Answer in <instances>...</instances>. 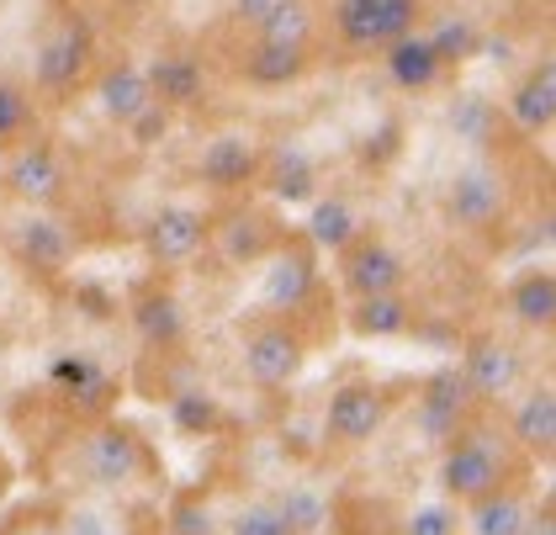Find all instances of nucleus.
I'll list each match as a JSON object with an SVG mask.
<instances>
[{
  "instance_id": "nucleus-1",
  "label": "nucleus",
  "mask_w": 556,
  "mask_h": 535,
  "mask_svg": "<svg viewBox=\"0 0 556 535\" xmlns=\"http://www.w3.org/2000/svg\"><path fill=\"white\" fill-rule=\"evenodd\" d=\"M514 477V456L509 446L482 430V424H467L451 446H440V488L456 498V503H477V498L509 488Z\"/></svg>"
},
{
  "instance_id": "nucleus-2",
  "label": "nucleus",
  "mask_w": 556,
  "mask_h": 535,
  "mask_svg": "<svg viewBox=\"0 0 556 535\" xmlns=\"http://www.w3.org/2000/svg\"><path fill=\"white\" fill-rule=\"evenodd\" d=\"M96 75V38L80 16H53L33 53V85L43 96H75Z\"/></svg>"
},
{
  "instance_id": "nucleus-3",
  "label": "nucleus",
  "mask_w": 556,
  "mask_h": 535,
  "mask_svg": "<svg viewBox=\"0 0 556 535\" xmlns=\"http://www.w3.org/2000/svg\"><path fill=\"white\" fill-rule=\"evenodd\" d=\"M425 0H334L329 22L350 53H382L397 38L419 33Z\"/></svg>"
},
{
  "instance_id": "nucleus-4",
  "label": "nucleus",
  "mask_w": 556,
  "mask_h": 535,
  "mask_svg": "<svg viewBox=\"0 0 556 535\" xmlns=\"http://www.w3.org/2000/svg\"><path fill=\"white\" fill-rule=\"evenodd\" d=\"M244 376L255 382L260 393H281L302 376V361H307V339H302L292 324L270 319V324H255L244 334Z\"/></svg>"
},
{
  "instance_id": "nucleus-5",
  "label": "nucleus",
  "mask_w": 556,
  "mask_h": 535,
  "mask_svg": "<svg viewBox=\"0 0 556 535\" xmlns=\"http://www.w3.org/2000/svg\"><path fill=\"white\" fill-rule=\"evenodd\" d=\"M504 212H509V181L493 165H467L451 175V186H445V217H451L456 228L482 234V228H493Z\"/></svg>"
},
{
  "instance_id": "nucleus-6",
  "label": "nucleus",
  "mask_w": 556,
  "mask_h": 535,
  "mask_svg": "<svg viewBox=\"0 0 556 535\" xmlns=\"http://www.w3.org/2000/svg\"><path fill=\"white\" fill-rule=\"evenodd\" d=\"M80 466L96 488H132L143 472H149V451L143 440L123 430V424H101L80 440Z\"/></svg>"
},
{
  "instance_id": "nucleus-7",
  "label": "nucleus",
  "mask_w": 556,
  "mask_h": 535,
  "mask_svg": "<svg viewBox=\"0 0 556 535\" xmlns=\"http://www.w3.org/2000/svg\"><path fill=\"white\" fill-rule=\"evenodd\" d=\"M5 191L16 197V202L27 207H48L64 197V186H70V170L59 160V149L43 144V138H22L11 154H5Z\"/></svg>"
},
{
  "instance_id": "nucleus-8",
  "label": "nucleus",
  "mask_w": 556,
  "mask_h": 535,
  "mask_svg": "<svg viewBox=\"0 0 556 535\" xmlns=\"http://www.w3.org/2000/svg\"><path fill=\"white\" fill-rule=\"evenodd\" d=\"M471 409H477V403H471L462 371L445 366V371H434V376L425 382V393H419V403H414V424H419V435H425V440L451 446V440L471 424Z\"/></svg>"
},
{
  "instance_id": "nucleus-9",
  "label": "nucleus",
  "mask_w": 556,
  "mask_h": 535,
  "mask_svg": "<svg viewBox=\"0 0 556 535\" xmlns=\"http://www.w3.org/2000/svg\"><path fill=\"white\" fill-rule=\"evenodd\" d=\"M387 424V393L371 382H344L340 393L324 409V440L329 446H366L377 430Z\"/></svg>"
},
{
  "instance_id": "nucleus-10",
  "label": "nucleus",
  "mask_w": 556,
  "mask_h": 535,
  "mask_svg": "<svg viewBox=\"0 0 556 535\" xmlns=\"http://www.w3.org/2000/svg\"><path fill=\"white\" fill-rule=\"evenodd\" d=\"M519 376H525V361H519L514 345L493 339V334H482V339H471L467 345L462 382H467L471 403H498V398H509L514 387H519Z\"/></svg>"
},
{
  "instance_id": "nucleus-11",
  "label": "nucleus",
  "mask_w": 556,
  "mask_h": 535,
  "mask_svg": "<svg viewBox=\"0 0 556 535\" xmlns=\"http://www.w3.org/2000/svg\"><path fill=\"white\" fill-rule=\"evenodd\" d=\"M260 165H265V149L250 133H217L197 154V181L213 186V191H244L260 181Z\"/></svg>"
},
{
  "instance_id": "nucleus-12",
  "label": "nucleus",
  "mask_w": 556,
  "mask_h": 535,
  "mask_svg": "<svg viewBox=\"0 0 556 535\" xmlns=\"http://www.w3.org/2000/svg\"><path fill=\"white\" fill-rule=\"evenodd\" d=\"M313 291H318V260H313L307 245L287 239V245L270 254V271H265V282H260V302H265L270 313H298Z\"/></svg>"
},
{
  "instance_id": "nucleus-13",
  "label": "nucleus",
  "mask_w": 556,
  "mask_h": 535,
  "mask_svg": "<svg viewBox=\"0 0 556 535\" xmlns=\"http://www.w3.org/2000/svg\"><path fill=\"white\" fill-rule=\"evenodd\" d=\"M149 75V90H154V107H165V112H191V107H202V96H207V70H202V53H191V48H165V53H154V64L143 70Z\"/></svg>"
},
{
  "instance_id": "nucleus-14",
  "label": "nucleus",
  "mask_w": 556,
  "mask_h": 535,
  "mask_svg": "<svg viewBox=\"0 0 556 535\" xmlns=\"http://www.w3.org/2000/svg\"><path fill=\"white\" fill-rule=\"evenodd\" d=\"M207 217L197 212V207L186 202H170L160 207L154 217H149V228H143V249H149V260L154 265H186L197 249L207 245Z\"/></svg>"
},
{
  "instance_id": "nucleus-15",
  "label": "nucleus",
  "mask_w": 556,
  "mask_h": 535,
  "mask_svg": "<svg viewBox=\"0 0 556 535\" xmlns=\"http://www.w3.org/2000/svg\"><path fill=\"white\" fill-rule=\"evenodd\" d=\"M344 282H350L355 297L403 291V282H408V260L387 245V239H366V234H361L355 245L344 249Z\"/></svg>"
},
{
  "instance_id": "nucleus-16",
  "label": "nucleus",
  "mask_w": 556,
  "mask_h": 535,
  "mask_svg": "<svg viewBox=\"0 0 556 535\" xmlns=\"http://www.w3.org/2000/svg\"><path fill=\"white\" fill-rule=\"evenodd\" d=\"M96 85V101H101V117L117 127L138 123L149 107H154V90H149V75H143V64H132V59H117V64H106L101 75H90Z\"/></svg>"
},
{
  "instance_id": "nucleus-17",
  "label": "nucleus",
  "mask_w": 556,
  "mask_h": 535,
  "mask_svg": "<svg viewBox=\"0 0 556 535\" xmlns=\"http://www.w3.org/2000/svg\"><path fill=\"white\" fill-rule=\"evenodd\" d=\"M504 117H509L519 133H552L556 123V64L552 59H541V64H530L525 70V80L509 90V101H504Z\"/></svg>"
},
{
  "instance_id": "nucleus-18",
  "label": "nucleus",
  "mask_w": 556,
  "mask_h": 535,
  "mask_svg": "<svg viewBox=\"0 0 556 535\" xmlns=\"http://www.w3.org/2000/svg\"><path fill=\"white\" fill-rule=\"evenodd\" d=\"M11 245H16V260L22 265H33V271H64L70 260H75V234H70V223H59V217H48V212H33L16 234H11Z\"/></svg>"
},
{
  "instance_id": "nucleus-19",
  "label": "nucleus",
  "mask_w": 556,
  "mask_h": 535,
  "mask_svg": "<svg viewBox=\"0 0 556 535\" xmlns=\"http://www.w3.org/2000/svg\"><path fill=\"white\" fill-rule=\"evenodd\" d=\"M260 181L276 202L298 207V202H313L318 197V165L313 154L298 149V144H281V149H265V165H260Z\"/></svg>"
},
{
  "instance_id": "nucleus-20",
  "label": "nucleus",
  "mask_w": 556,
  "mask_h": 535,
  "mask_svg": "<svg viewBox=\"0 0 556 535\" xmlns=\"http://www.w3.org/2000/svg\"><path fill=\"white\" fill-rule=\"evenodd\" d=\"M244 80L260 90H281V85H298L313 70V48H287V42H250L244 59H239Z\"/></svg>"
},
{
  "instance_id": "nucleus-21",
  "label": "nucleus",
  "mask_w": 556,
  "mask_h": 535,
  "mask_svg": "<svg viewBox=\"0 0 556 535\" xmlns=\"http://www.w3.org/2000/svg\"><path fill=\"white\" fill-rule=\"evenodd\" d=\"M128 319H132V334L149 350H180V339H186V308H180L175 291H143L132 302Z\"/></svg>"
},
{
  "instance_id": "nucleus-22",
  "label": "nucleus",
  "mask_w": 556,
  "mask_h": 535,
  "mask_svg": "<svg viewBox=\"0 0 556 535\" xmlns=\"http://www.w3.org/2000/svg\"><path fill=\"white\" fill-rule=\"evenodd\" d=\"M382 64H387V80L397 85V90H434L440 75H445V64L434 59L425 33H408V38H397L392 48H382Z\"/></svg>"
},
{
  "instance_id": "nucleus-23",
  "label": "nucleus",
  "mask_w": 556,
  "mask_h": 535,
  "mask_svg": "<svg viewBox=\"0 0 556 535\" xmlns=\"http://www.w3.org/2000/svg\"><path fill=\"white\" fill-rule=\"evenodd\" d=\"M48 382L75 403V409H106V398H112V376L101 371L96 356H59L53 366H48Z\"/></svg>"
},
{
  "instance_id": "nucleus-24",
  "label": "nucleus",
  "mask_w": 556,
  "mask_h": 535,
  "mask_svg": "<svg viewBox=\"0 0 556 535\" xmlns=\"http://www.w3.org/2000/svg\"><path fill=\"white\" fill-rule=\"evenodd\" d=\"M207 239H217V254L228 265H255V260H265L276 249V234H270V223L260 212H233L223 228H207Z\"/></svg>"
},
{
  "instance_id": "nucleus-25",
  "label": "nucleus",
  "mask_w": 556,
  "mask_h": 535,
  "mask_svg": "<svg viewBox=\"0 0 556 535\" xmlns=\"http://www.w3.org/2000/svg\"><path fill=\"white\" fill-rule=\"evenodd\" d=\"M414 324V302L403 291H377V297H355V313H350V329L361 339H397Z\"/></svg>"
},
{
  "instance_id": "nucleus-26",
  "label": "nucleus",
  "mask_w": 556,
  "mask_h": 535,
  "mask_svg": "<svg viewBox=\"0 0 556 535\" xmlns=\"http://www.w3.org/2000/svg\"><path fill=\"white\" fill-rule=\"evenodd\" d=\"M509 435L519 451H552L556 446V393L552 387H535L530 398H519V409L509 419Z\"/></svg>"
},
{
  "instance_id": "nucleus-27",
  "label": "nucleus",
  "mask_w": 556,
  "mask_h": 535,
  "mask_svg": "<svg viewBox=\"0 0 556 535\" xmlns=\"http://www.w3.org/2000/svg\"><path fill=\"white\" fill-rule=\"evenodd\" d=\"M361 239V212L344 202V197H313V217H307V245L313 249H344Z\"/></svg>"
},
{
  "instance_id": "nucleus-28",
  "label": "nucleus",
  "mask_w": 556,
  "mask_h": 535,
  "mask_svg": "<svg viewBox=\"0 0 556 535\" xmlns=\"http://www.w3.org/2000/svg\"><path fill=\"white\" fill-rule=\"evenodd\" d=\"M509 313L525 329H552L556 324V276L552 271H525L509 287Z\"/></svg>"
},
{
  "instance_id": "nucleus-29",
  "label": "nucleus",
  "mask_w": 556,
  "mask_h": 535,
  "mask_svg": "<svg viewBox=\"0 0 556 535\" xmlns=\"http://www.w3.org/2000/svg\"><path fill=\"white\" fill-rule=\"evenodd\" d=\"M525 520H530V503L514 494V488H498V494L467 503L471 535H519L525 531Z\"/></svg>"
},
{
  "instance_id": "nucleus-30",
  "label": "nucleus",
  "mask_w": 556,
  "mask_h": 535,
  "mask_svg": "<svg viewBox=\"0 0 556 535\" xmlns=\"http://www.w3.org/2000/svg\"><path fill=\"white\" fill-rule=\"evenodd\" d=\"M313 33H318V16L307 0H287L276 16H265L255 27L260 42H287V48H313Z\"/></svg>"
},
{
  "instance_id": "nucleus-31",
  "label": "nucleus",
  "mask_w": 556,
  "mask_h": 535,
  "mask_svg": "<svg viewBox=\"0 0 556 535\" xmlns=\"http://www.w3.org/2000/svg\"><path fill=\"white\" fill-rule=\"evenodd\" d=\"M425 38H429L434 59H440L445 70L477 59V48H482V33H477V22H471V16H440V22H434V33H425Z\"/></svg>"
},
{
  "instance_id": "nucleus-32",
  "label": "nucleus",
  "mask_w": 556,
  "mask_h": 535,
  "mask_svg": "<svg viewBox=\"0 0 556 535\" xmlns=\"http://www.w3.org/2000/svg\"><path fill=\"white\" fill-rule=\"evenodd\" d=\"M445 123H451V133L462 138V144H493V133H498V112H493V101H482V96H456L451 101V112H445Z\"/></svg>"
},
{
  "instance_id": "nucleus-33",
  "label": "nucleus",
  "mask_w": 556,
  "mask_h": 535,
  "mask_svg": "<svg viewBox=\"0 0 556 535\" xmlns=\"http://www.w3.org/2000/svg\"><path fill=\"white\" fill-rule=\"evenodd\" d=\"M270 503L281 509V520H287L292 535H318L329 525V503L313 494V488H287L281 498H270Z\"/></svg>"
},
{
  "instance_id": "nucleus-34",
  "label": "nucleus",
  "mask_w": 556,
  "mask_h": 535,
  "mask_svg": "<svg viewBox=\"0 0 556 535\" xmlns=\"http://www.w3.org/2000/svg\"><path fill=\"white\" fill-rule=\"evenodd\" d=\"M33 127V90L0 75V144H22Z\"/></svg>"
},
{
  "instance_id": "nucleus-35",
  "label": "nucleus",
  "mask_w": 556,
  "mask_h": 535,
  "mask_svg": "<svg viewBox=\"0 0 556 535\" xmlns=\"http://www.w3.org/2000/svg\"><path fill=\"white\" fill-rule=\"evenodd\" d=\"M170 413H175V424L186 430V435H213L217 424H223V409H217L207 393H180L170 403Z\"/></svg>"
},
{
  "instance_id": "nucleus-36",
  "label": "nucleus",
  "mask_w": 556,
  "mask_h": 535,
  "mask_svg": "<svg viewBox=\"0 0 556 535\" xmlns=\"http://www.w3.org/2000/svg\"><path fill=\"white\" fill-rule=\"evenodd\" d=\"M228 535H292V531H287V520H281V509H276L270 498H255V503H244V509L233 514Z\"/></svg>"
},
{
  "instance_id": "nucleus-37",
  "label": "nucleus",
  "mask_w": 556,
  "mask_h": 535,
  "mask_svg": "<svg viewBox=\"0 0 556 535\" xmlns=\"http://www.w3.org/2000/svg\"><path fill=\"white\" fill-rule=\"evenodd\" d=\"M456 509L451 503H419L408 520H403V535H456Z\"/></svg>"
},
{
  "instance_id": "nucleus-38",
  "label": "nucleus",
  "mask_w": 556,
  "mask_h": 535,
  "mask_svg": "<svg viewBox=\"0 0 556 535\" xmlns=\"http://www.w3.org/2000/svg\"><path fill=\"white\" fill-rule=\"evenodd\" d=\"M64 535H123V525H117V514H106V509L75 503L70 520H64Z\"/></svg>"
},
{
  "instance_id": "nucleus-39",
  "label": "nucleus",
  "mask_w": 556,
  "mask_h": 535,
  "mask_svg": "<svg viewBox=\"0 0 556 535\" xmlns=\"http://www.w3.org/2000/svg\"><path fill=\"white\" fill-rule=\"evenodd\" d=\"M128 133H132V144H143V149H149V144H160V138L170 133V112H165V107H149L138 123H128Z\"/></svg>"
},
{
  "instance_id": "nucleus-40",
  "label": "nucleus",
  "mask_w": 556,
  "mask_h": 535,
  "mask_svg": "<svg viewBox=\"0 0 556 535\" xmlns=\"http://www.w3.org/2000/svg\"><path fill=\"white\" fill-rule=\"evenodd\" d=\"M281 5H287V0H228V16H233L239 27H250V33H255L260 22H265V16H276Z\"/></svg>"
},
{
  "instance_id": "nucleus-41",
  "label": "nucleus",
  "mask_w": 556,
  "mask_h": 535,
  "mask_svg": "<svg viewBox=\"0 0 556 535\" xmlns=\"http://www.w3.org/2000/svg\"><path fill=\"white\" fill-rule=\"evenodd\" d=\"M175 535H213V514H207V503H180L175 509Z\"/></svg>"
},
{
  "instance_id": "nucleus-42",
  "label": "nucleus",
  "mask_w": 556,
  "mask_h": 535,
  "mask_svg": "<svg viewBox=\"0 0 556 535\" xmlns=\"http://www.w3.org/2000/svg\"><path fill=\"white\" fill-rule=\"evenodd\" d=\"M519 535H556V514H552V509H541V514L530 509V520H525V531H519Z\"/></svg>"
}]
</instances>
